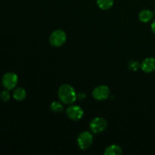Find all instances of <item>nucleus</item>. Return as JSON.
I'll return each mask as SVG.
<instances>
[{"label": "nucleus", "mask_w": 155, "mask_h": 155, "mask_svg": "<svg viewBox=\"0 0 155 155\" xmlns=\"http://www.w3.org/2000/svg\"><path fill=\"white\" fill-rule=\"evenodd\" d=\"M58 98L64 104H71L77 99V94L74 88L68 84H64L58 89Z\"/></svg>", "instance_id": "1"}, {"label": "nucleus", "mask_w": 155, "mask_h": 155, "mask_svg": "<svg viewBox=\"0 0 155 155\" xmlns=\"http://www.w3.org/2000/svg\"><path fill=\"white\" fill-rule=\"evenodd\" d=\"M67 40V35L64 31L57 30L51 33L49 37V42L52 46L60 47L65 43Z\"/></svg>", "instance_id": "2"}, {"label": "nucleus", "mask_w": 155, "mask_h": 155, "mask_svg": "<svg viewBox=\"0 0 155 155\" xmlns=\"http://www.w3.org/2000/svg\"><path fill=\"white\" fill-rule=\"evenodd\" d=\"M93 142V137L89 132H83L77 138V143L81 150H86L90 148Z\"/></svg>", "instance_id": "3"}, {"label": "nucleus", "mask_w": 155, "mask_h": 155, "mask_svg": "<svg viewBox=\"0 0 155 155\" xmlns=\"http://www.w3.org/2000/svg\"><path fill=\"white\" fill-rule=\"evenodd\" d=\"M18 76L15 73H6L2 77V84L4 87L8 90H12V89H15V87L18 84Z\"/></svg>", "instance_id": "4"}, {"label": "nucleus", "mask_w": 155, "mask_h": 155, "mask_svg": "<svg viewBox=\"0 0 155 155\" xmlns=\"http://www.w3.org/2000/svg\"><path fill=\"white\" fill-rule=\"evenodd\" d=\"M89 127L93 133H99L106 130L107 127V123L104 118L95 117L91 121Z\"/></svg>", "instance_id": "5"}, {"label": "nucleus", "mask_w": 155, "mask_h": 155, "mask_svg": "<svg viewBox=\"0 0 155 155\" xmlns=\"http://www.w3.org/2000/svg\"><path fill=\"white\" fill-rule=\"evenodd\" d=\"M110 95V89L106 86H98L92 91V96L98 101L107 99Z\"/></svg>", "instance_id": "6"}, {"label": "nucleus", "mask_w": 155, "mask_h": 155, "mask_svg": "<svg viewBox=\"0 0 155 155\" xmlns=\"http://www.w3.org/2000/svg\"><path fill=\"white\" fill-rule=\"evenodd\" d=\"M67 116L72 120H80L83 117L84 112L83 109L77 105H72L70 106L67 108L66 110Z\"/></svg>", "instance_id": "7"}, {"label": "nucleus", "mask_w": 155, "mask_h": 155, "mask_svg": "<svg viewBox=\"0 0 155 155\" xmlns=\"http://www.w3.org/2000/svg\"><path fill=\"white\" fill-rule=\"evenodd\" d=\"M141 68L145 73H151L155 71V58H147L142 61Z\"/></svg>", "instance_id": "8"}, {"label": "nucleus", "mask_w": 155, "mask_h": 155, "mask_svg": "<svg viewBox=\"0 0 155 155\" xmlns=\"http://www.w3.org/2000/svg\"><path fill=\"white\" fill-rule=\"evenodd\" d=\"M154 15V14L151 11L148 10V9H144L139 12V18L142 22L148 23L153 19Z\"/></svg>", "instance_id": "9"}, {"label": "nucleus", "mask_w": 155, "mask_h": 155, "mask_svg": "<svg viewBox=\"0 0 155 155\" xmlns=\"http://www.w3.org/2000/svg\"><path fill=\"white\" fill-rule=\"evenodd\" d=\"M122 148L117 145H110L104 151V154L105 155H120L122 154Z\"/></svg>", "instance_id": "10"}, {"label": "nucleus", "mask_w": 155, "mask_h": 155, "mask_svg": "<svg viewBox=\"0 0 155 155\" xmlns=\"http://www.w3.org/2000/svg\"><path fill=\"white\" fill-rule=\"evenodd\" d=\"M26 95H27V92H26L25 89H24L23 88H18L14 91L13 98L16 101H21L26 98Z\"/></svg>", "instance_id": "11"}, {"label": "nucleus", "mask_w": 155, "mask_h": 155, "mask_svg": "<svg viewBox=\"0 0 155 155\" xmlns=\"http://www.w3.org/2000/svg\"><path fill=\"white\" fill-rule=\"evenodd\" d=\"M97 4L102 10H107L113 6L114 0H97Z\"/></svg>", "instance_id": "12"}, {"label": "nucleus", "mask_w": 155, "mask_h": 155, "mask_svg": "<svg viewBox=\"0 0 155 155\" xmlns=\"http://www.w3.org/2000/svg\"><path fill=\"white\" fill-rule=\"evenodd\" d=\"M50 108H51V111L54 112V113L58 114L61 113L64 110V106L61 103L58 102V101H53L51 104L50 106Z\"/></svg>", "instance_id": "13"}, {"label": "nucleus", "mask_w": 155, "mask_h": 155, "mask_svg": "<svg viewBox=\"0 0 155 155\" xmlns=\"http://www.w3.org/2000/svg\"><path fill=\"white\" fill-rule=\"evenodd\" d=\"M0 99L4 102H7L10 99V93H9L8 90L5 89V90L2 91L0 93Z\"/></svg>", "instance_id": "14"}, {"label": "nucleus", "mask_w": 155, "mask_h": 155, "mask_svg": "<svg viewBox=\"0 0 155 155\" xmlns=\"http://www.w3.org/2000/svg\"><path fill=\"white\" fill-rule=\"evenodd\" d=\"M140 68V64L138 61H131L129 63V68H130V71H136L139 70V68Z\"/></svg>", "instance_id": "15"}, {"label": "nucleus", "mask_w": 155, "mask_h": 155, "mask_svg": "<svg viewBox=\"0 0 155 155\" xmlns=\"http://www.w3.org/2000/svg\"><path fill=\"white\" fill-rule=\"evenodd\" d=\"M151 30H152L153 33L155 34V20L154 21V22L152 23V24H151Z\"/></svg>", "instance_id": "16"}, {"label": "nucleus", "mask_w": 155, "mask_h": 155, "mask_svg": "<svg viewBox=\"0 0 155 155\" xmlns=\"http://www.w3.org/2000/svg\"><path fill=\"white\" fill-rule=\"evenodd\" d=\"M154 15H155V10H154Z\"/></svg>", "instance_id": "17"}]
</instances>
